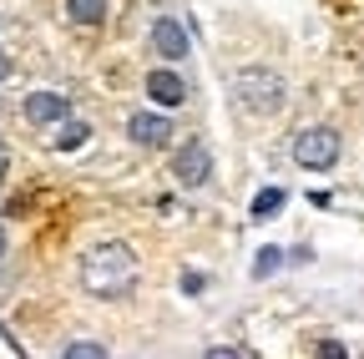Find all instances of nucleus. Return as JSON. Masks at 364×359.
Segmentation results:
<instances>
[{"label": "nucleus", "mask_w": 364, "mask_h": 359, "mask_svg": "<svg viewBox=\"0 0 364 359\" xmlns=\"http://www.w3.org/2000/svg\"><path fill=\"white\" fill-rule=\"evenodd\" d=\"M172 172H177L182 188H203L208 177H213V152H208V142H203V137H188V142L177 147V157H172Z\"/></svg>", "instance_id": "20e7f679"}, {"label": "nucleus", "mask_w": 364, "mask_h": 359, "mask_svg": "<svg viewBox=\"0 0 364 359\" xmlns=\"http://www.w3.org/2000/svg\"><path fill=\"white\" fill-rule=\"evenodd\" d=\"M284 203H289V193H284V188H263V193L253 198V208H248V218H253V223H263V218H273V213H279Z\"/></svg>", "instance_id": "9d476101"}, {"label": "nucleus", "mask_w": 364, "mask_h": 359, "mask_svg": "<svg viewBox=\"0 0 364 359\" xmlns=\"http://www.w3.org/2000/svg\"><path fill=\"white\" fill-rule=\"evenodd\" d=\"M86 137H91V127L86 122H61V132H56V152H76V147H86Z\"/></svg>", "instance_id": "9b49d317"}, {"label": "nucleus", "mask_w": 364, "mask_h": 359, "mask_svg": "<svg viewBox=\"0 0 364 359\" xmlns=\"http://www.w3.org/2000/svg\"><path fill=\"white\" fill-rule=\"evenodd\" d=\"M147 97H152L157 107H167V112H172V107L188 102V81H182L172 66H157V71L147 76Z\"/></svg>", "instance_id": "423d86ee"}, {"label": "nucleus", "mask_w": 364, "mask_h": 359, "mask_svg": "<svg viewBox=\"0 0 364 359\" xmlns=\"http://www.w3.org/2000/svg\"><path fill=\"white\" fill-rule=\"evenodd\" d=\"M284 268V248H258V263H253V274L268 279V274H279Z\"/></svg>", "instance_id": "ddd939ff"}, {"label": "nucleus", "mask_w": 364, "mask_h": 359, "mask_svg": "<svg viewBox=\"0 0 364 359\" xmlns=\"http://www.w3.org/2000/svg\"><path fill=\"white\" fill-rule=\"evenodd\" d=\"M152 46H157V56L182 61V56H188V26H182L177 16H157V26H152Z\"/></svg>", "instance_id": "39448f33"}, {"label": "nucleus", "mask_w": 364, "mask_h": 359, "mask_svg": "<svg viewBox=\"0 0 364 359\" xmlns=\"http://www.w3.org/2000/svg\"><path fill=\"white\" fill-rule=\"evenodd\" d=\"M11 71H16V61H11V56H6V51H0V81H6V76H11Z\"/></svg>", "instance_id": "dca6fc26"}, {"label": "nucleus", "mask_w": 364, "mask_h": 359, "mask_svg": "<svg viewBox=\"0 0 364 359\" xmlns=\"http://www.w3.org/2000/svg\"><path fill=\"white\" fill-rule=\"evenodd\" d=\"M233 97H238V107H248L253 117H273V112L284 107L289 86H284V76H279V71H268V66H248V71H233Z\"/></svg>", "instance_id": "f03ea898"}, {"label": "nucleus", "mask_w": 364, "mask_h": 359, "mask_svg": "<svg viewBox=\"0 0 364 359\" xmlns=\"http://www.w3.org/2000/svg\"><path fill=\"white\" fill-rule=\"evenodd\" d=\"M203 359H243V354H238V349H208Z\"/></svg>", "instance_id": "2eb2a0df"}, {"label": "nucleus", "mask_w": 364, "mask_h": 359, "mask_svg": "<svg viewBox=\"0 0 364 359\" xmlns=\"http://www.w3.org/2000/svg\"><path fill=\"white\" fill-rule=\"evenodd\" d=\"M81 284L97 299H122L136 284V253L127 243H97L81 258Z\"/></svg>", "instance_id": "f257e3e1"}, {"label": "nucleus", "mask_w": 364, "mask_h": 359, "mask_svg": "<svg viewBox=\"0 0 364 359\" xmlns=\"http://www.w3.org/2000/svg\"><path fill=\"white\" fill-rule=\"evenodd\" d=\"M294 162L309 172H329L339 162V132L334 127H309L294 137Z\"/></svg>", "instance_id": "7ed1b4c3"}, {"label": "nucleus", "mask_w": 364, "mask_h": 359, "mask_svg": "<svg viewBox=\"0 0 364 359\" xmlns=\"http://www.w3.org/2000/svg\"><path fill=\"white\" fill-rule=\"evenodd\" d=\"M66 112H71V102L61 92H31L26 97V122H36V127H56V122H66Z\"/></svg>", "instance_id": "0eeeda50"}, {"label": "nucleus", "mask_w": 364, "mask_h": 359, "mask_svg": "<svg viewBox=\"0 0 364 359\" xmlns=\"http://www.w3.org/2000/svg\"><path fill=\"white\" fill-rule=\"evenodd\" d=\"M0 253H6V233H0Z\"/></svg>", "instance_id": "a211bd4d"}, {"label": "nucleus", "mask_w": 364, "mask_h": 359, "mask_svg": "<svg viewBox=\"0 0 364 359\" xmlns=\"http://www.w3.org/2000/svg\"><path fill=\"white\" fill-rule=\"evenodd\" d=\"M127 132H132V137L142 142V147H162V142L172 137V122L157 117V112H136V117L127 122Z\"/></svg>", "instance_id": "6e6552de"}, {"label": "nucleus", "mask_w": 364, "mask_h": 359, "mask_svg": "<svg viewBox=\"0 0 364 359\" xmlns=\"http://www.w3.org/2000/svg\"><path fill=\"white\" fill-rule=\"evenodd\" d=\"M61 359H107V349H102L97 339H71Z\"/></svg>", "instance_id": "f8f14e48"}, {"label": "nucleus", "mask_w": 364, "mask_h": 359, "mask_svg": "<svg viewBox=\"0 0 364 359\" xmlns=\"http://www.w3.org/2000/svg\"><path fill=\"white\" fill-rule=\"evenodd\" d=\"M318 359H349V354H344L339 339H324V344H318Z\"/></svg>", "instance_id": "4468645a"}, {"label": "nucleus", "mask_w": 364, "mask_h": 359, "mask_svg": "<svg viewBox=\"0 0 364 359\" xmlns=\"http://www.w3.org/2000/svg\"><path fill=\"white\" fill-rule=\"evenodd\" d=\"M0 167H6V147H0Z\"/></svg>", "instance_id": "f3484780"}, {"label": "nucleus", "mask_w": 364, "mask_h": 359, "mask_svg": "<svg viewBox=\"0 0 364 359\" xmlns=\"http://www.w3.org/2000/svg\"><path fill=\"white\" fill-rule=\"evenodd\" d=\"M66 16L76 26H102L107 21V0H66Z\"/></svg>", "instance_id": "1a4fd4ad"}]
</instances>
